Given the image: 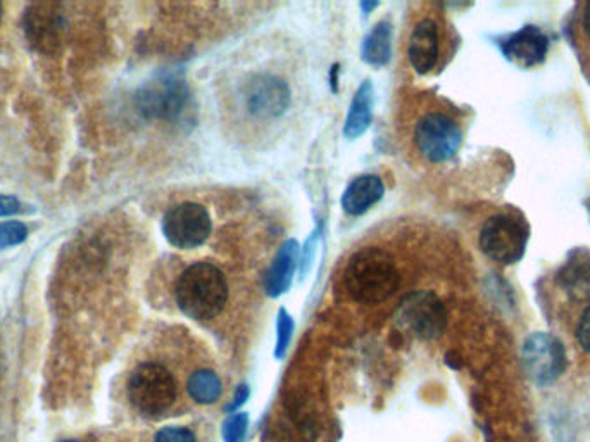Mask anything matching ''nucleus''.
I'll return each mask as SVG.
<instances>
[{
	"label": "nucleus",
	"mask_w": 590,
	"mask_h": 442,
	"mask_svg": "<svg viewBox=\"0 0 590 442\" xmlns=\"http://www.w3.org/2000/svg\"><path fill=\"white\" fill-rule=\"evenodd\" d=\"M175 297L183 315L197 322H209L225 310L228 301L225 275L211 263H194L178 278Z\"/></svg>",
	"instance_id": "f257e3e1"
},
{
	"label": "nucleus",
	"mask_w": 590,
	"mask_h": 442,
	"mask_svg": "<svg viewBox=\"0 0 590 442\" xmlns=\"http://www.w3.org/2000/svg\"><path fill=\"white\" fill-rule=\"evenodd\" d=\"M401 282L394 259L389 254L368 247L354 254L344 272L349 296L361 304H380L397 291Z\"/></svg>",
	"instance_id": "f03ea898"
},
{
	"label": "nucleus",
	"mask_w": 590,
	"mask_h": 442,
	"mask_svg": "<svg viewBox=\"0 0 590 442\" xmlns=\"http://www.w3.org/2000/svg\"><path fill=\"white\" fill-rule=\"evenodd\" d=\"M292 102L289 83L275 73L259 71L240 87V104L251 120L270 123L282 118Z\"/></svg>",
	"instance_id": "7ed1b4c3"
},
{
	"label": "nucleus",
	"mask_w": 590,
	"mask_h": 442,
	"mask_svg": "<svg viewBox=\"0 0 590 442\" xmlns=\"http://www.w3.org/2000/svg\"><path fill=\"white\" fill-rule=\"evenodd\" d=\"M128 396L145 417H161L175 403L176 382L163 365L144 363L128 380Z\"/></svg>",
	"instance_id": "20e7f679"
},
{
	"label": "nucleus",
	"mask_w": 590,
	"mask_h": 442,
	"mask_svg": "<svg viewBox=\"0 0 590 442\" xmlns=\"http://www.w3.org/2000/svg\"><path fill=\"white\" fill-rule=\"evenodd\" d=\"M527 242V223L513 215L492 216L485 221L478 237L482 253L501 265H513L520 261Z\"/></svg>",
	"instance_id": "39448f33"
},
{
	"label": "nucleus",
	"mask_w": 590,
	"mask_h": 442,
	"mask_svg": "<svg viewBox=\"0 0 590 442\" xmlns=\"http://www.w3.org/2000/svg\"><path fill=\"white\" fill-rule=\"evenodd\" d=\"M397 323L421 341H432L446 330V306L434 292H409L399 304Z\"/></svg>",
	"instance_id": "423d86ee"
},
{
	"label": "nucleus",
	"mask_w": 590,
	"mask_h": 442,
	"mask_svg": "<svg viewBox=\"0 0 590 442\" xmlns=\"http://www.w3.org/2000/svg\"><path fill=\"white\" fill-rule=\"evenodd\" d=\"M139 108L147 118L163 121H182L187 118L190 95L180 76L163 75L147 83L140 90Z\"/></svg>",
	"instance_id": "0eeeda50"
},
{
	"label": "nucleus",
	"mask_w": 590,
	"mask_h": 442,
	"mask_svg": "<svg viewBox=\"0 0 590 442\" xmlns=\"http://www.w3.org/2000/svg\"><path fill=\"white\" fill-rule=\"evenodd\" d=\"M521 363L528 379L534 384L540 387L551 386L565 373V346L554 335L535 332L523 342Z\"/></svg>",
	"instance_id": "6e6552de"
},
{
	"label": "nucleus",
	"mask_w": 590,
	"mask_h": 442,
	"mask_svg": "<svg viewBox=\"0 0 590 442\" xmlns=\"http://www.w3.org/2000/svg\"><path fill=\"white\" fill-rule=\"evenodd\" d=\"M415 144L423 158L439 165L458 154L463 144V132L451 116L428 113L416 123Z\"/></svg>",
	"instance_id": "1a4fd4ad"
},
{
	"label": "nucleus",
	"mask_w": 590,
	"mask_h": 442,
	"mask_svg": "<svg viewBox=\"0 0 590 442\" xmlns=\"http://www.w3.org/2000/svg\"><path fill=\"white\" fill-rule=\"evenodd\" d=\"M213 230L208 209L197 203H182L171 208L163 218V234L171 246L195 249L202 246Z\"/></svg>",
	"instance_id": "9d476101"
},
{
	"label": "nucleus",
	"mask_w": 590,
	"mask_h": 442,
	"mask_svg": "<svg viewBox=\"0 0 590 442\" xmlns=\"http://www.w3.org/2000/svg\"><path fill=\"white\" fill-rule=\"evenodd\" d=\"M63 30V14L56 4H33L25 13L26 37L37 51H56Z\"/></svg>",
	"instance_id": "9b49d317"
},
{
	"label": "nucleus",
	"mask_w": 590,
	"mask_h": 442,
	"mask_svg": "<svg viewBox=\"0 0 590 442\" xmlns=\"http://www.w3.org/2000/svg\"><path fill=\"white\" fill-rule=\"evenodd\" d=\"M501 47L513 63L520 64L523 68H532L546 59L549 38L539 26L528 25L504 38Z\"/></svg>",
	"instance_id": "f8f14e48"
},
{
	"label": "nucleus",
	"mask_w": 590,
	"mask_h": 442,
	"mask_svg": "<svg viewBox=\"0 0 590 442\" xmlns=\"http://www.w3.org/2000/svg\"><path fill=\"white\" fill-rule=\"evenodd\" d=\"M440 38L437 23L432 19H423L416 25L415 32L409 40V63L416 73L427 75L434 70L439 59Z\"/></svg>",
	"instance_id": "ddd939ff"
},
{
	"label": "nucleus",
	"mask_w": 590,
	"mask_h": 442,
	"mask_svg": "<svg viewBox=\"0 0 590 442\" xmlns=\"http://www.w3.org/2000/svg\"><path fill=\"white\" fill-rule=\"evenodd\" d=\"M299 258V244L297 240L289 239L278 249L277 256L271 261L270 270L266 273L264 289L268 296L278 297L289 291L294 280L295 268Z\"/></svg>",
	"instance_id": "4468645a"
},
{
	"label": "nucleus",
	"mask_w": 590,
	"mask_h": 442,
	"mask_svg": "<svg viewBox=\"0 0 590 442\" xmlns=\"http://www.w3.org/2000/svg\"><path fill=\"white\" fill-rule=\"evenodd\" d=\"M383 194H385V185L377 175H363L347 185L346 192L342 196V208L347 215H365L368 209L382 201Z\"/></svg>",
	"instance_id": "2eb2a0df"
},
{
	"label": "nucleus",
	"mask_w": 590,
	"mask_h": 442,
	"mask_svg": "<svg viewBox=\"0 0 590 442\" xmlns=\"http://www.w3.org/2000/svg\"><path fill=\"white\" fill-rule=\"evenodd\" d=\"M558 284L572 301H590V254H572L558 272Z\"/></svg>",
	"instance_id": "dca6fc26"
},
{
	"label": "nucleus",
	"mask_w": 590,
	"mask_h": 442,
	"mask_svg": "<svg viewBox=\"0 0 590 442\" xmlns=\"http://www.w3.org/2000/svg\"><path fill=\"white\" fill-rule=\"evenodd\" d=\"M373 106H375V90L370 80L361 83L354 94L351 108L347 113L344 133L347 139H358L370 128L373 120Z\"/></svg>",
	"instance_id": "f3484780"
},
{
	"label": "nucleus",
	"mask_w": 590,
	"mask_h": 442,
	"mask_svg": "<svg viewBox=\"0 0 590 442\" xmlns=\"http://www.w3.org/2000/svg\"><path fill=\"white\" fill-rule=\"evenodd\" d=\"M361 54L371 66H385L392 57V26L389 21H380L363 40Z\"/></svg>",
	"instance_id": "a211bd4d"
},
{
	"label": "nucleus",
	"mask_w": 590,
	"mask_h": 442,
	"mask_svg": "<svg viewBox=\"0 0 590 442\" xmlns=\"http://www.w3.org/2000/svg\"><path fill=\"white\" fill-rule=\"evenodd\" d=\"M187 391H189L190 398L197 403L213 405L221 398L223 386H221L220 377L213 370H197L190 375Z\"/></svg>",
	"instance_id": "6ab92c4d"
},
{
	"label": "nucleus",
	"mask_w": 590,
	"mask_h": 442,
	"mask_svg": "<svg viewBox=\"0 0 590 442\" xmlns=\"http://www.w3.org/2000/svg\"><path fill=\"white\" fill-rule=\"evenodd\" d=\"M292 335H294V320H292V316L285 310L278 311L277 349H275L277 358H283L285 353H287L290 341H292Z\"/></svg>",
	"instance_id": "aec40b11"
},
{
	"label": "nucleus",
	"mask_w": 590,
	"mask_h": 442,
	"mask_svg": "<svg viewBox=\"0 0 590 442\" xmlns=\"http://www.w3.org/2000/svg\"><path fill=\"white\" fill-rule=\"evenodd\" d=\"M26 237H28V230L23 223L19 221L0 223V249L18 246L21 242H25Z\"/></svg>",
	"instance_id": "412c9836"
},
{
	"label": "nucleus",
	"mask_w": 590,
	"mask_h": 442,
	"mask_svg": "<svg viewBox=\"0 0 590 442\" xmlns=\"http://www.w3.org/2000/svg\"><path fill=\"white\" fill-rule=\"evenodd\" d=\"M249 427V417L245 413H235L223 425L225 442H244Z\"/></svg>",
	"instance_id": "4be33fe9"
},
{
	"label": "nucleus",
	"mask_w": 590,
	"mask_h": 442,
	"mask_svg": "<svg viewBox=\"0 0 590 442\" xmlns=\"http://www.w3.org/2000/svg\"><path fill=\"white\" fill-rule=\"evenodd\" d=\"M154 442H197V439L187 427H164L157 432Z\"/></svg>",
	"instance_id": "5701e85b"
},
{
	"label": "nucleus",
	"mask_w": 590,
	"mask_h": 442,
	"mask_svg": "<svg viewBox=\"0 0 590 442\" xmlns=\"http://www.w3.org/2000/svg\"><path fill=\"white\" fill-rule=\"evenodd\" d=\"M575 337H577L578 346L582 348V351L590 354V304L578 318Z\"/></svg>",
	"instance_id": "b1692460"
},
{
	"label": "nucleus",
	"mask_w": 590,
	"mask_h": 442,
	"mask_svg": "<svg viewBox=\"0 0 590 442\" xmlns=\"http://www.w3.org/2000/svg\"><path fill=\"white\" fill-rule=\"evenodd\" d=\"M19 211V201L16 197L0 196V216L14 215Z\"/></svg>",
	"instance_id": "393cba45"
},
{
	"label": "nucleus",
	"mask_w": 590,
	"mask_h": 442,
	"mask_svg": "<svg viewBox=\"0 0 590 442\" xmlns=\"http://www.w3.org/2000/svg\"><path fill=\"white\" fill-rule=\"evenodd\" d=\"M249 387L247 386H240L235 392V398H233L232 405L228 406V411L237 410L240 405H244L245 399L249 398Z\"/></svg>",
	"instance_id": "a878e982"
},
{
	"label": "nucleus",
	"mask_w": 590,
	"mask_h": 442,
	"mask_svg": "<svg viewBox=\"0 0 590 442\" xmlns=\"http://www.w3.org/2000/svg\"><path fill=\"white\" fill-rule=\"evenodd\" d=\"M584 30L587 33V37L590 38V2L585 6L584 13Z\"/></svg>",
	"instance_id": "bb28decb"
},
{
	"label": "nucleus",
	"mask_w": 590,
	"mask_h": 442,
	"mask_svg": "<svg viewBox=\"0 0 590 442\" xmlns=\"http://www.w3.org/2000/svg\"><path fill=\"white\" fill-rule=\"evenodd\" d=\"M375 7H378V2H363V4H361V9H363L366 14L371 13Z\"/></svg>",
	"instance_id": "cd10ccee"
},
{
	"label": "nucleus",
	"mask_w": 590,
	"mask_h": 442,
	"mask_svg": "<svg viewBox=\"0 0 590 442\" xmlns=\"http://www.w3.org/2000/svg\"><path fill=\"white\" fill-rule=\"evenodd\" d=\"M0 21H2V6H0Z\"/></svg>",
	"instance_id": "c85d7f7f"
},
{
	"label": "nucleus",
	"mask_w": 590,
	"mask_h": 442,
	"mask_svg": "<svg viewBox=\"0 0 590 442\" xmlns=\"http://www.w3.org/2000/svg\"><path fill=\"white\" fill-rule=\"evenodd\" d=\"M63 442H76V441H63Z\"/></svg>",
	"instance_id": "c756f323"
}]
</instances>
